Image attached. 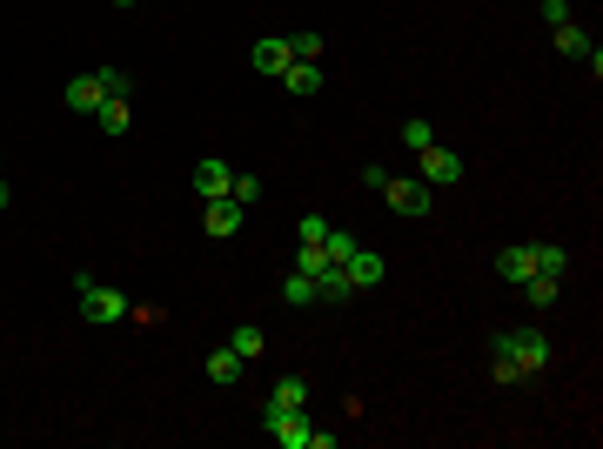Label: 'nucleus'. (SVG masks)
<instances>
[{
	"instance_id": "1",
	"label": "nucleus",
	"mask_w": 603,
	"mask_h": 449,
	"mask_svg": "<svg viewBox=\"0 0 603 449\" xmlns=\"http://www.w3.org/2000/svg\"><path fill=\"white\" fill-rule=\"evenodd\" d=\"M74 302H81V322H128V295L94 282L88 269H74Z\"/></svg>"
},
{
	"instance_id": "2",
	"label": "nucleus",
	"mask_w": 603,
	"mask_h": 449,
	"mask_svg": "<svg viewBox=\"0 0 603 449\" xmlns=\"http://www.w3.org/2000/svg\"><path fill=\"white\" fill-rule=\"evenodd\" d=\"M490 349H503V356H510L530 382L543 376V369H550V336H543V329H503V336H496Z\"/></svg>"
},
{
	"instance_id": "3",
	"label": "nucleus",
	"mask_w": 603,
	"mask_h": 449,
	"mask_svg": "<svg viewBox=\"0 0 603 449\" xmlns=\"http://www.w3.org/2000/svg\"><path fill=\"white\" fill-rule=\"evenodd\" d=\"M262 429H268L282 449H309V443H315L309 409H262Z\"/></svg>"
},
{
	"instance_id": "4",
	"label": "nucleus",
	"mask_w": 603,
	"mask_h": 449,
	"mask_svg": "<svg viewBox=\"0 0 603 449\" xmlns=\"http://www.w3.org/2000/svg\"><path fill=\"white\" fill-rule=\"evenodd\" d=\"M416 181H423V188H456V181H463V155H449L443 141H429L423 155H416Z\"/></svg>"
},
{
	"instance_id": "5",
	"label": "nucleus",
	"mask_w": 603,
	"mask_h": 449,
	"mask_svg": "<svg viewBox=\"0 0 603 449\" xmlns=\"http://www.w3.org/2000/svg\"><path fill=\"white\" fill-rule=\"evenodd\" d=\"M242 222H248V208L235 202V195H215V202L201 208V235H208V242H228Z\"/></svg>"
},
{
	"instance_id": "6",
	"label": "nucleus",
	"mask_w": 603,
	"mask_h": 449,
	"mask_svg": "<svg viewBox=\"0 0 603 449\" xmlns=\"http://www.w3.org/2000/svg\"><path fill=\"white\" fill-rule=\"evenodd\" d=\"M382 202L396 208V215H429V188H423L416 175H409V181L389 175V181H382Z\"/></svg>"
},
{
	"instance_id": "7",
	"label": "nucleus",
	"mask_w": 603,
	"mask_h": 449,
	"mask_svg": "<svg viewBox=\"0 0 603 449\" xmlns=\"http://www.w3.org/2000/svg\"><path fill=\"white\" fill-rule=\"evenodd\" d=\"M342 275H349V289H376V282H382V275H389V262H382V255H376V248H356V255H349V262H342Z\"/></svg>"
},
{
	"instance_id": "8",
	"label": "nucleus",
	"mask_w": 603,
	"mask_h": 449,
	"mask_svg": "<svg viewBox=\"0 0 603 449\" xmlns=\"http://www.w3.org/2000/svg\"><path fill=\"white\" fill-rule=\"evenodd\" d=\"M289 61H295V54H289V41H275V34L248 47V68H255V74H275V81H282V68H289Z\"/></svg>"
},
{
	"instance_id": "9",
	"label": "nucleus",
	"mask_w": 603,
	"mask_h": 449,
	"mask_svg": "<svg viewBox=\"0 0 603 449\" xmlns=\"http://www.w3.org/2000/svg\"><path fill=\"white\" fill-rule=\"evenodd\" d=\"M228 188H235V168H228V161H195V195L201 202H215Z\"/></svg>"
},
{
	"instance_id": "10",
	"label": "nucleus",
	"mask_w": 603,
	"mask_h": 449,
	"mask_svg": "<svg viewBox=\"0 0 603 449\" xmlns=\"http://www.w3.org/2000/svg\"><path fill=\"white\" fill-rule=\"evenodd\" d=\"M282 88L302 94V101H309V94H322V61H289V68H282Z\"/></svg>"
},
{
	"instance_id": "11",
	"label": "nucleus",
	"mask_w": 603,
	"mask_h": 449,
	"mask_svg": "<svg viewBox=\"0 0 603 449\" xmlns=\"http://www.w3.org/2000/svg\"><path fill=\"white\" fill-rule=\"evenodd\" d=\"M94 121H101V135H108V141H121V135H128V128H134V108H128V101H114V94H108V101L94 108Z\"/></svg>"
},
{
	"instance_id": "12",
	"label": "nucleus",
	"mask_w": 603,
	"mask_h": 449,
	"mask_svg": "<svg viewBox=\"0 0 603 449\" xmlns=\"http://www.w3.org/2000/svg\"><path fill=\"white\" fill-rule=\"evenodd\" d=\"M101 101H108V94H101L94 74H74V81H67V108H74V114H94Z\"/></svg>"
},
{
	"instance_id": "13",
	"label": "nucleus",
	"mask_w": 603,
	"mask_h": 449,
	"mask_svg": "<svg viewBox=\"0 0 603 449\" xmlns=\"http://www.w3.org/2000/svg\"><path fill=\"white\" fill-rule=\"evenodd\" d=\"M496 275H503V282H530V275H536V262H530V242L503 248V255H496Z\"/></svg>"
},
{
	"instance_id": "14",
	"label": "nucleus",
	"mask_w": 603,
	"mask_h": 449,
	"mask_svg": "<svg viewBox=\"0 0 603 449\" xmlns=\"http://www.w3.org/2000/svg\"><path fill=\"white\" fill-rule=\"evenodd\" d=\"M262 409H309V382H302V376H282L275 389H268Z\"/></svg>"
},
{
	"instance_id": "15",
	"label": "nucleus",
	"mask_w": 603,
	"mask_h": 449,
	"mask_svg": "<svg viewBox=\"0 0 603 449\" xmlns=\"http://www.w3.org/2000/svg\"><path fill=\"white\" fill-rule=\"evenodd\" d=\"M530 262H536V275H557V282H563V269H570V248H557V242H530Z\"/></svg>"
},
{
	"instance_id": "16",
	"label": "nucleus",
	"mask_w": 603,
	"mask_h": 449,
	"mask_svg": "<svg viewBox=\"0 0 603 449\" xmlns=\"http://www.w3.org/2000/svg\"><path fill=\"white\" fill-rule=\"evenodd\" d=\"M349 295H356V289H349V275L335 269V262L315 275V302H349Z\"/></svg>"
},
{
	"instance_id": "17",
	"label": "nucleus",
	"mask_w": 603,
	"mask_h": 449,
	"mask_svg": "<svg viewBox=\"0 0 603 449\" xmlns=\"http://www.w3.org/2000/svg\"><path fill=\"white\" fill-rule=\"evenodd\" d=\"M282 302H289V309H309V302H315V275L289 269V275H282Z\"/></svg>"
},
{
	"instance_id": "18",
	"label": "nucleus",
	"mask_w": 603,
	"mask_h": 449,
	"mask_svg": "<svg viewBox=\"0 0 603 449\" xmlns=\"http://www.w3.org/2000/svg\"><path fill=\"white\" fill-rule=\"evenodd\" d=\"M516 289H523V302H530V309H550V302H557V275H530V282H516Z\"/></svg>"
},
{
	"instance_id": "19",
	"label": "nucleus",
	"mask_w": 603,
	"mask_h": 449,
	"mask_svg": "<svg viewBox=\"0 0 603 449\" xmlns=\"http://www.w3.org/2000/svg\"><path fill=\"white\" fill-rule=\"evenodd\" d=\"M590 47H597V41H590V34H583L577 21H563V27H557V54H570V61H583Z\"/></svg>"
},
{
	"instance_id": "20",
	"label": "nucleus",
	"mask_w": 603,
	"mask_h": 449,
	"mask_svg": "<svg viewBox=\"0 0 603 449\" xmlns=\"http://www.w3.org/2000/svg\"><path fill=\"white\" fill-rule=\"evenodd\" d=\"M356 235H349V228H329V235H322V255H329V262H335V269H342V262H349V255H356Z\"/></svg>"
},
{
	"instance_id": "21",
	"label": "nucleus",
	"mask_w": 603,
	"mask_h": 449,
	"mask_svg": "<svg viewBox=\"0 0 603 449\" xmlns=\"http://www.w3.org/2000/svg\"><path fill=\"white\" fill-rule=\"evenodd\" d=\"M208 376H215V382H235V376H242V356H235L228 342H222V349H208Z\"/></svg>"
},
{
	"instance_id": "22",
	"label": "nucleus",
	"mask_w": 603,
	"mask_h": 449,
	"mask_svg": "<svg viewBox=\"0 0 603 449\" xmlns=\"http://www.w3.org/2000/svg\"><path fill=\"white\" fill-rule=\"evenodd\" d=\"M228 349H235V356H262V349H268V336H262V329H255V322H242V329H235V336H228Z\"/></svg>"
},
{
	"instance_id": "23",
	"label": "nucleus",
	"mask_w": 603,
	"mask_h": 449,
	"mask_svg": "<svg viewBox=\"0 0 603 449\" xmlns=\"http://www.w3.org/2000/svg\"><path fill=\"white\" fill-rule=\"evenodd\" d=\"M490 376L503 382V389H516V382H530V376H523V369H516L510 356H503V349H490Z\"/></svg>"
},
{
	"instance_id": "24",
	"label": "nucleus",
	"mask_w": 603,
	"mask_h": 449,
	"mask_svg": "<svg viewBox=\"0 0 603 449\" xmlns=\"http://www.w3.org/2000/svg\"><path fill=\"white\" fill-rule=\"evenodd\" d=\"M94 81H101V94H114V101H128V88H134L121 68H94Z\"/></svg>"
},
{
	"instance_id": "25",
	"label": "nucleus",
	"mask_w": 603,
	"mask_h": 449,
	"mask_svg": "<svg viewBox=\"0 0 603 449\" xmlns=\"http://www.w3.org/2000/svg\"><path fill=\"white\" fill-rule=\"evenodd\" d=\"M429 141H436L429 135V121H402V148H409V155H423Z\"/></svg>"
},
{
	"instance_id": "26",
	"label": "nucleus",
	"mask_w": 603,
	"mask_h": 449,
	"mask_svg": "<svg viewBox=\"0 0 603 449\" xmlns=\"http://www.w3.org/2000/svg\"><path fill=\"white\" fill-rule=\"evenodd\" d=\"M228 195H235L242 208H255V202H262V175H235V188H228Z\"/></svg>"
},
{
	"instance_id": "27",
	"label": "nucleus",
	"mask_w": 603,
	"mask_h": 449,
	"mask_svg": "<svg viewBox=\"0 0 603 449\" xmlns=\"http://www.w3.org/2000/svg\"><path fill=\"white\" fill-rule=\"evenodd\" d=\"M289 54H295V61H322V34H295Z\"/></svg>"
},
{
	"instance_id": "28",
	"label": "nucleus",
	"mask_w": 603,
	"mask_h": 449,
	"mask_svg": "<svg viewBox=\"0 0 603 449\" xmlns=\"http://www.w3.org/2000/svg\"><path fill=\"white\" fill-rule=\"evenodd\" d=\"M0 208H7V181H0Z\"/></svg>"
},
{
	"instance_id": "29",
	"label": "nucleus",
	"mask_w": 603,
	"mask_h": 449,
	"mask_svg": "<svg viewBox=\"0 0 603 449\" xmlns=\"http://www.w3.org/2000/svg\"><path fill=\"white\" fill-rule=\"evenodd\" d=\"M114 7H134V0H114Z\"/></svg>"
}]
</instances>
